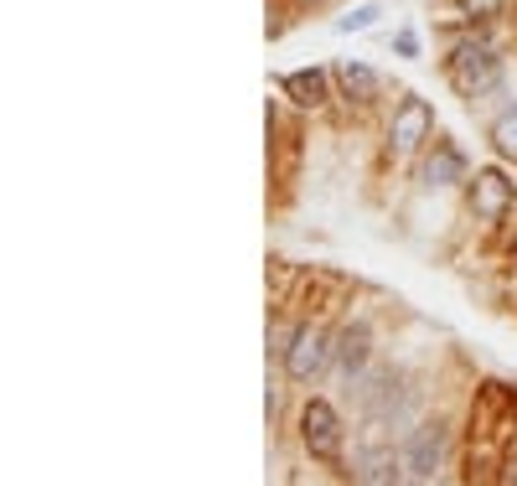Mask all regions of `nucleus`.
Instances as JSON below:
<instances>
[{"mask_svg":"<svg viewBox=\"0 0 517 486\" xmlns=\"http://www.w3.org/2000/svg\"><path fill=\"white\" fill-rule=\"evenodd\" d=\"M440 73H445V83H450L466 104H481L486 94H497V88L507 83V63H502V52H497L492 42H486V37H476V26H471L466 37H455V42H450Z\"/></svg>","mask_w":517,"mask_h":486,"instance_id":"f257e3e1","label":"nucleus"},{"mask_svg":"<svg viewBox=\"0 0 517 486\" xmlns=\"http://www.w3.org/2000/svg\"><path fill=\"white\" fill-rule=\"evenodd\" d=\"M275 368L295 383V388H316L331 368H337V331H326L316 321H295L290 331V347Z\"/></svg>","mask_w":517,"mask_h":486,"instance_id":"f03ea898","label":"nucleus"},{"mask_svg":"<svg viewBox=\"0 0 517 486\" xmlns=\"http://www.w3.org/2000/svg\"><path fill=\"white\" fill-rule=\"evenodd\" d=\"M295 435H300V450H306L316 466H342L347 461V419L331 399H321V393H311V399L300 404Z\"/></svg>","mask_w":517,"mask_h":486,"instance_id":"7ed1b4c3","label":"nucleus"},{"mask_svg":"<svg viewBox=\"0 0 517 486\" xmlns=\"http://www.w3.org/2000/svg\"><path fill=\"white\" fill-rule=\"evenodd\" d=\"M435 140V109L430 99H419V94H404L399 104H393V119H388V130H383V150L393 161H414L424 156Z\"/></svg>","mask_w":517,"mask_h":486,"instance_id":"20e7f679","label":"nucleus"},{"mask_svg":"<svg viewBox=\"0 0 517 486\" xmlns=\"http://www.w3.org/2000/svg\"><path fill=\"white\" fill-rule=\"evenodd\" d=\"M466 202H471V218L486 228H502L512 212H517V181L502 166H476L466 181Z\"/></svg>","mask_w":517,"mask_h":486,"instance_id":"39448f33","label":"nucleus"},{"mask_svg":"<svg viewBox=\"0 0 517 486\" xmlns=\"http://www.w3.org/2000/svg\"><path fill=\"white\" fill-rule=\"evenodd\" d=\"M280 94L300 114H321V109H331L342 99L337 94V68H290V73H280Z\"/></svg>","mask_w":517,"mask_h":486,"instance_id":"423d86ee","label":"nucleus"},{"mask_svg":"<svg viewBox=\"0 0 517 486\" xmlns=\"http://www.w3.org/2000/svg\"><path fill=\"white\" fill-rule=\"evenodd\" d=\"M445 445H450L445 419H424L419 430H409V440H404V471H409V481H435L440 466H445Z\"/></svg>","mask_w":517,"mask_h":486,"instance_id":"0eeeda50","label":"nucleus"},{"mask_svg":"<svg viewBox=\"0 0 517 486\" xmlns=\"http://www.w3.org/2000/svg\"><path fill=\"white\" fill-rule=\"evenodd\" d=\"M419 181H424V187H466V181H471L466 150L455 140H445V135H435L430 150H424V161H419Z\"/></svg>","mask_w":517,"mask_h":486,"instance_id":"6e6552de","label":"nucleus"},{"mask_svg":"<svg viewBox=\"0 0 517 486\" xmlns=\"http://www.w3.org/2000/svg\"><path fill=\"white\" fill-rule=\"evenodd\" d=\"M337 94L347 109H373L383 99V73L368 68L362 57H342L337 63Z\"/></svg>","mask_w":517,"mask_h":486,"instance_id":"1a4fd4ad","label":"nucleus"},{"mask_svg":"<svg viewBox=\"0 0 517 486\" xmlns=\"http://www.w3.org/2000/svg\"><path fill=\"white\" fill-rule=\"evenodd\" d=\"M352 481H362V486H393V481H409V471H404V450H393V445H373V450H362L357 461H352V471H347Z\"/></svg>","mask_w":517,"mask_h":486,"instance_id":"9d476101","label":"nucleus"},{"mask_svg":"<svg viewBox=\"0 0 517 486\" xmlns=\"http://www.w3.org/2000/svg\"><path fill=\"white\" fill-rule=\"evenodd\" d=\"M368 362H373V326L368 321H347L337 331V368L347 378H362V373H368Z\"/></svg>","mask_w":517,"mask_h":486,"instance_id":"9b49d317","label":"nucleus"},{"mask_svg":"<svg viewBox=\"0 0 517 486\" xmlns=\"http://www.w3.org/2000/svg\"><path fill=\"white\" fill-rule=\"evenodd\" d=\"M450 6L466 26H492V21H507L517 11V0H450Z\"/></svg>","mask_w":517,"mask_h":486,"instance_id":"f8f14e48","label":"nucleus"},{"mask_svg":"<svg viewBox=\"0 0 517 486\" xmlns=\"http://www.w3.org/2000/svg\"><path fill=\"white\" fill-rule=\"evenodd\" d=\"M486 140H492L497 161H512V166H517V104H507L492 125H486Z\"/></svg>","mask_w":517,"mask_h":486,"instance_id":"ddd939ff","label":"nucleus"},{"mask_svg":"<svg viewBox=\"0 0 517 486\" xmlns=\"http://www.w3.org/2000/svg\"><path fill=\"white\" fill-rule=\"evenodd\" d=\"M378 16H383V6H378V0H362V6H352L347 16H337V21H331V32H342V37H352V32H368V26H378Z\"/></svg>","mask_w":517,"mask_h":486,"instance_id":"4468645a","label":"nucleus"},{"mask_svg":"<svg viewBox=\"0 0 517 486\" xmlns=\"http://www.w3.org/2000/svg\"><path fill=\"white\" fill-rule=\"evenodd\" d=\"M497 481H507V486H517V450H507V455H497Z\"/></svg>","mask_w":517,"mask_h":486,"instance_id":"2eb2a0df","label":"nucleus"},{"mask_svg":"<svg viewBox=\"0 0 517 486\" xmlns=\"http://www.w3.org/2000/svg\"><path fill=\"white\" fill-rule=\"evenodd\" d=\"M393 52H399V57H419V37L414 32H393Z\"/></svg>","mask_w":517,"mask_h":486,"instance_id":"dca6fc26","label":"nucleus"},{"mask_svg":"<svg viewBox=\"0 0 517 486\" xmlns=\"http://www.w3.org/2000/svg\"><path fill=\"white\" fill-rule=\"evenodd\" d=\"M512 264H517V243H512Z\"/></svg>","mask_w":517,"mask_h":486,"instance_id":"f3484780","label":"nucleus"}]
</instances>
